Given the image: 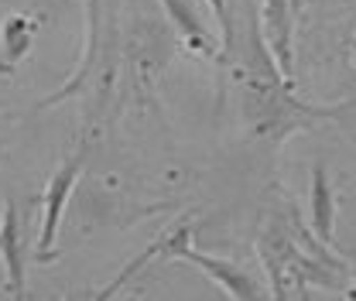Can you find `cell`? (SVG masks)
<instances>
[{
  "label": "cell",
  "instance_id": "obj_4",
  "mask_svg": "<svg viewBox=\"0 0 356 301\" xmlns=\"http://www.w3.org/2000/svg\"><path fill=\"white\" fill-rule=\"evenodd\" d=\"M0 257L7 267V277H10V295L14 298H24V247H21V222H17V209L14 202H7V213H3V229H0Z\"/></svg>",
  "mask_w": 356,
  "mask_h": 301
},
{
  "label": "cell",
  "instance_id": "obj_8",
  "mask_svg": "<svg viewBox=\"0 0 356 301\" xmlns=\"http://www.w3.org/2000/svg\"><path fill=\"white\" fill-rule=\"evenodd\" d=\"M209 7H213L216 21L222 24V42H226V48H229V44H233V21H229V7H226V0H209Z\"/></svg>",
  "mask_w": 356,
  "mask_h": 301
},
{
  "label": "cell",
  "instance_id": "obj_5",
  "mask_svg": "<svg viewBox=\"0 0 356 301\" xmlns=\"http://www.w3.org/2000/svg\"><path fill=\"white\" fill-rule=\"evenodd\" d=\"M332 229H336V192L325 178V168L315 165L312 168V233L318 236V243H332Z\"/></svg>",
  "mask_w": 356,
  "mask_h": 301
},
{
  "label": "cell",
  "instance_id": "obj_9",
  "mask_svg": "<svg viewBox=\"0 0 356 301\" xmlns=\"http://www.w3.org/2000/svg\"><path fill=\"white\" fill-rule=\"evenodd\" d=\"M353 270H356V260H353Z\"/></svg>",
  "mask_w": 356,
  "mask_h": 301
},
{
  "label": "cell",
  "instance_id": "obj_1",
  "mask_svg": "<svg viewBox=\"0 0 356 301\" xmlns=\"http://www.w3.org/2000/svg\"><path fill=\"white\" fill-rule=\"evenodd\" d=\"M165 247H168V257H178V260H185V263H192V267H199V270H206L229 298H236V301L264 298V288H261L240 263L209 257V254H195V250L188 247V226H178L172 236H165Z\"/></svg>",
  "mask_w": 356,
  "mask_h": 301
},
{
  "label": "cell",
  "instance_id": "obj_3",
  "mask_svg": "<svg viewBox=\"0 0 356 301\" xmlns=\"http://www.w3.org/2000/svg\"><path fill=\"white\" fill-rule=\"evenodd\" d=\"M264 38L281 76L291 83V0H264Z\"/></svg>",
  "mask_w": 356,
  "mask_h": 301
},
{
  "label": "cell",
  "instance_id": "obj_6",
  "mask_svg": "<svg viewBox=\"0 0 356 301\" xmlns=\"http://www.w3.org/2000/svg\"><path fill=\"white\" fill-rule=\"evenodd\" d=\"M161 3H165L168 17L175 21V28L181 31V38L195 51H202V55L216 51V42H213V35H209V28H206V21L199 14V3H192V0H161Z\"/></svg>",
  "mask_w": 356,
  "mask_h": 301
},
{
  "label": "cell",
  "instance_id": "obj_2",
  "mask_svg": "<svg viewBox=\"0 0 356 301\" xmlns=\"http://www.w3.org/2000/svg\"><path fill=\"white\" fill-rule=\"evenodd\" d=\"M79 168H83V158H72L65 161L58 172L51 174L48 181V192H44L42 206H44V219H42V240H38V257L51 260V243H55V233H58V222H62V213H65V202H69V192L79 178Z\"/></svg>",
  "mask_w": 356,
  "mask_h": 301
},
{
  "label": "cell",
  "instance_id": "obj_7",
  "mask_svg": "<svg viewBox=\"0 0 356 301\" xmlns=\"http://www.w3.org/2000/svg\"><path fill=\"white\" fill-rule=\"evenodd\" d=\"M31 35H35V24L28 17H21V14L7 17L3 21V55L10 62H21L31 48Z\"/></svg>",
  "mask_w": 356,
  "mask_h": 301
}]
</instances>
